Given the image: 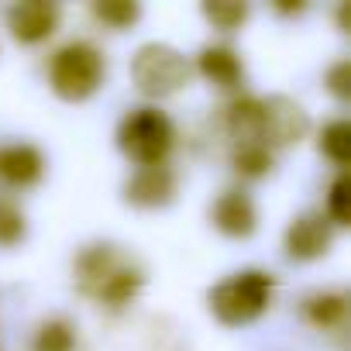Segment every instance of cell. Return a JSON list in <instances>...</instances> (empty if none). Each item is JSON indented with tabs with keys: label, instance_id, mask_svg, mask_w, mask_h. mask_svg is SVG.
<instances>
[{
	"label": "cell",
	"instance_id": "1",
	"mask_svg": "<svg viewBox=\"0 0 351 351\" xmlns=\"http://www.w3.org/2000/svg\"><path fill=\"white\" fill-rule=\"evenodd\" d=\"M269 300H272V276L245 269L210 289V313L228 327H241L252 324L269 306Z\"/></svg>",
	"mask_w": 351,
	"mask_h": 351
},
{
	"label": "cell",
	"instance_id": "2",
	"mask_svg": "<svg viewBox=\"0 0 351 351\" xmlns=\"http://www.w3.org/2000/svg\"><path fill=\"white\" fill-rule=\"evenodd\" d=\"M107 73L104 56L90 45V42H69L66 49H59L49 62V83L62 100H86L100 90Z\"/></svg>",
	"mask_w": 351,
	"mask_h": 351
},
{
	"label": "cell",
	"instance_id": "3",
	"mask_svg": "<svg viewBox=\"0 0 351 351\" xmlns=\"http://www.w3.org/2000/svg\"><path fill=\"white\" fill-rule=\"evenodd\" d=\"M131 80L145 97H172L190 83V62L180 49L152 42L141 45L131 59Z\"/></svg>",
	"mask_w": 351,
	"mask_h": 351
},
{
	"label": "cell",
	"instance_id": "4",
	"mask_svg": "<svg viewBox=\"0 0 351 351\" xmlns=\"http://www.w3.org/2000/svg\"><path fill=\"white\" fill-rule=\"evenodd\" d=\"M172 121L155 110V107H138L131 110L121 128H117V145L128 158H134L141 169L145 165H162L169 148H172Z\"/></svg>",
	"mask_w": 351,
	"mask_h": 351
},
{
	"label": "cell",
	"instance_id": "5",
	"mask_svg": "<svg viewBox=\"0 0 351 351\" xmlns=\"http://www.w3.org/2000/svg\"><path fill=\"white\" fill-rule=\"evenodd\" d=\"M310 117L306 110L289 100V97H269L262 100V141H276V145H293L306 134Z\"/></svg>",
	"mask_w": 351,
	"mask_h": 351
},
{
	"label": "cell",
	"instance_id": "6",
	"mask_svg": "<svg viewBox=\"0 0 351 351\" xmlns=\"http://www.w3.org/2000/svg\"><path fill=\"white\" fill-rule=\"evenodd\" d=\"M8 28L18 42L38 45L59 28V8L49 0H21L8 11Z\"/></svg>",
	"mask_w": 351,
	"mask_h": 351
},
{
	"label": "cell",
	"instance_id": "7",
	"mask_svg": "<svg viewBox=\"0 0 351 351\" xmlns=\"http://www.w3.org/2000/svg\"><path fill=\"white\" fill-rule=\"evenodd\" d=\"M330 248V224L324 221V214H300L289 231H286V252L296 262H310L320 258Z\"/></svg>",
	"mask_w": 351,
	"mask_h": 351
},
{
	"label": "cell",
	"instance_id": "8",
	"mask_svg": "<svg viewBox=\"0 0 351 351\" xmlns=\"http://www.w3.org/2000/svg\"><path fill=\"white\" fill-rule=\"evenodd\" d=\"M217 231H224L228 238H248L258 224V214H255V204L248 200V193L241 190H228L217 197L214 210H210Z\"/></svg>",
	"mask_w": 351,
	"mask_h": 351
},
{
	"label": "cell",
	"instance_id": "9",
	"mask_svg": "<svg viewBox=\"0 0 351 351\" xmlns=\"http://www.w3.org/2000/svg\"><path fill=\"white\" fill-rule=\"evenodd\" d=\"M172 193H176V176L169 172V165H145L128 183V200L134 207H162L172 200Z\"/></svg>",
	"mask_w": 351,
	"mask_h": 351
},
{
	"label": "cell",
	"instance_id": "10",
	"mask_svg": "<svg viewBox=\"0 0 351 351\" xmlns=\"http://www.w3.org/2000/svg\"><path fill=\"white\" fill-rule=\"evenodd\" d=\"M45 169V158L35 145H11L0 152V176L14 186H32Z\"/></svg>",
	"mask_w": 351,
	"mask_h": 351
},
{
	"label": "cell",
	"instance_id": "11",
	"mask_svg": "<svg viewBox=\"0 0 351 351\" xmlns=\"http://www.w3.org/2000/svg\"><path fill=\"white\" fill-rule=\"evenodd\" d=\"M200 73L210 80V83H217V86H238L241 83V76H245V66H241V59L228 49V45H207L204 52H200Z\"/></svg>",
	"mask_w": 351,
	"mask_h": 351
},
{
	"label": "cell",
	"instance_id": "12",
	"mask_svg": "<svg viewBox=\"0 0 351 351\" xmlns=\"http://www.w3.org/2000/svg\"><path fill=\"white\" fill-rule=\"evenodd\" d=\"M320 148L330 162L348 165V158H351V124L348 121H330L320 134Z\"/></svg>",
	"mask_w": 351,
	"mask_h": 351
},
{
	"label": "cell",
	"instance_id": "13",
	"mask_svg": "<svg viewBox=\"0 0 351 351\" xmlns=\"http://www.w3.org/2000/svg\"><path fill=\"white\" fill-rule=\"evenodd\" d=\"M234 165H238V172H245V176H262V172L272 165L269 145H262V141H245V145L234 152Z\"/></svg>",
	"mask_w": 351,
	"mask_h": 351
},
{
	"label": "cell",
	"instance_id": "14",
	"mask_svg": "<svg viewBox=\"0 0 351 351\" xmlns=\"http://www.w3.org/2000/svg\"><path fill=\"white\" fill-rule=\"evenodd\" d=\"M35 351H73V330L62 320L42 324L38 337H35Z\"/></svg>",
	"mask_w": 351,
	"mask_h": 351
},
{
	"label": "cell",
	"instance_id": "15",
	"mask_svg": "<svg viewBox=\"0 0 351 351\" xmlns=\"http://www.w3.org/2000/svg\"><path fill=\"white\" fill-rule=\"evenodd\" d=\"M25 238V217L18 207L0 200V245H14Z\"/></svg>",
	"mask_w": 351,
	"mask_h": 351
},
{
	"label": "cell",
	"instance_id": "16",
	"mask_svg": "<svg viewBox=\"0 0 351 351\" xmlns=\"http://www.w3.org/2000/svg\"><path fill=\"white\" fill-rule=\"evenodd\" d=\"M204 14H207L217 28L231 32V28H238V25L248 18V8H245V4H207Z\"/></svg>",
	"mask_w": 351,
	"mask_h": 351
},
{
	"label": "cell",
	"instance_id": "17",
	"mask_svg": "<svg viewBox=\"0 0 351 351\" xmlns=\"http://www.w3.org/2000/svg\"><path fill=\"white\" fill-rule=\"evenodd\" d=\"M93 14H97L100 21H107L110 28H128L141 11H138V4H110V0H107V4H97V8H93Z\"/></svg>",
	"mask_w": 351,
	"mask_h": 351
},
{
	"label": "cell",
	"instance_id": "18",
	"mask_svg": "<svg viewBox=\"0 0 351 351\" xmlns=\"http://www.w3.org/2000/svg\"><path fill=\"white\" fill-rule=\"evenodd\" d=\"M348 176H337L330 183V197H327V214L334 224H348Z\"/></svg>",
	"mask_w": 351,
	"mask_h": 351
},
{
	"label": "cell",
	"instance_id": "19",
	"mask_svg": "<svg viewBox=\"0 0 351 351\" xmlns=\"http://www.w3.org/2000/svg\"><path fill=\"white\" fill-rule=\"evenodd\" d=\"M310 313H313L317 324H337L341 313H344V300L341 296H317L313 306H310Z\"/></svg>",
	"mask_w": 351,
	"mask_h": 351
},
{
	"label": "cell",
	"instance_id": "20",
	"mask_svg": "<svg viewBox=\"0 0 351 351\" xmlns=\"http://www.w3.org/2000/svg\"><path fill=\"white\" fill-rule=\"evenodd\" d=\"M348 73H351V62H348V59H341V62H334V66L327 69V90H330L337 100H348V97H351Z\"/></svg>",
	"mask_w": 351,
	"mask_h": 351
}]
</instances>
